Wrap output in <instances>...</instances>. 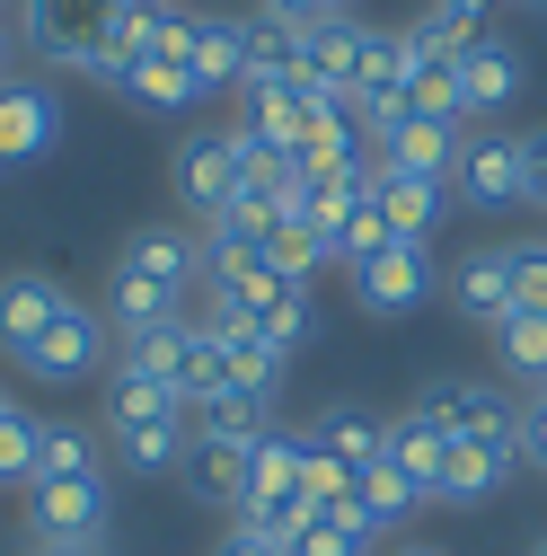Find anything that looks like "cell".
<instances>
[{
    "instance_id": "6da1fadb",
    "label": "cell",
    "mask_w": 547,
    "mask_h": 556,
    "mask_svg": "<svg viewBox=\"0 0 547 556\" xmlns=\"http://www.w3.org/2000/svg\"><path fill=\"white\" fill-rule=\"evenodd\" d=\"M115 10H124V0H18V36L53 62V72H72L89 89H115L124 80Z\"/></svg>"
},
{
    "instance_id": "7a4b0ae2",
    "label": "cell",
    "mask_w": 547,
    "mask_h": 556,
    "mask_svg": "<svg viewBox=\"0 0 547 556\" xmlns=\"http://www.w3.org/2000/svg\"><path fill=\"white\" fill-rule=\"evenodd\" d=\"M106 363H115V327H106V309H89V301H62V309H53V327L18 354V371H27V380H44V389L98 380Z\"/></svg>"
},
{
    "instance_id": "3957f363",
    "label": "cell",
    "mask_w": 547,
    "mask_h": 556,
    "mask_svg": "<svg viewBox=\"0 0 547 556\" xmlns=\"http://www.w3.org/2000/svg\"><path fill=\"white\" fill-rule=\"evenodd\" d=\"M115 521V495H106V468L89 477H36L27 485V530L44 547H98Z\"/></svg>"
},
{
    "instance_id": "277c9868",
    "label": "cell",
    "mask_w": 547,
    "mask_h": 556,
    "mask_svg": "<svg viewBox=\"0 0 547 556\" xmlns=\"http://www.w3.org/2000/svg\"><path fill=\"white\" fill-rule=\"evenodd\" d=\"M416 406L433 415L450 442H486V451H512L521 459V406L504 389H486V380H433Z\"/></svg>"
},
{
    "instance_id": "5b68a950",
    "label": "cell",
    "mask_w": 547,
    "mask_h": 556,
    "mask_svg": "<svg viewBox=\"0 0 547 556\" xmlns=\"http://www.w3.org/2000/svg\"><path fill=\"white\" fill-rule=\"evenodd\" d=\"M354 301L371 318H406L433 301V239H389L371 265H354Z\"/></svg>"
},
{
    "instance_id": "8992f818",
    "label": "cell",
    "mask_w": 547,
    "mask_h": 556,
    "mask_svg": "<svg viewBox=\"0 0 547 556\" xmlns=\"http://www.w3.org/2000/svg\"><path fill=\"white\" fill-rule=\"evenodd\" d=\"M194 327H203V344H213V363H221V380L274 406V389H283V371H292V354H283V344H265V336H256L247 318H230V309H203Z\"/></svg>"
},
{
    "instance_id": "52a82bcc",
    "label": "cell",
    "mask_w": 547,
    "mask_h": 556,
    "mask_svg": "<svg viewBox=\"0 0 547 556\" xmlns=\"http://www.w3.org/2000/svg\"><path fill=\"white\" fill-rule=\"evenodd\" d=\"M168 177H177V203H186L203 230H213V213L247 186V168H239V151H230V132H186L177 160H168Z\"/></svg>"
},
{
    "instance_id": "ba28073f",
    "label": "cell",
    "mask_w": 547,
    "mask_h": 556,
    "mask_svg": "<svg viewBox=\"0 0 547 556\" xmlns=\"http://www.w3.org/2000/svg\"><path fill=\"white\" fill-rule=\"evenodd\" d=\"M450 194L468 203V213H504V203H521V132H459Z\"/></svg>"
},
{
    "instance_id": "9c48e42d",
    "label": "cell",
    "mask_w": 547,
    "mask_h": 556,
    "mask_svg": "<svg viewBox=\"0 0 547 556\" xmlns=\"http://www.w3.org/2000/svg\"><path fill=\"white\" fill-rule=\"evenodd\" d=\"M459 89H468V115H504L521 89H530V62H521V45L512 36H495V27H476L459 53Z\"/></svg>"
},
{
    "instance_id": "30bf717a",
    "label": "cell",
    "mask_w": 547,
    "mask_h": 556,
    "mask_svg": "<svg viewBox=\"0 0 547 556\" xmlns=\"http://www.w3.org/2000/svg\"><path fill=\"white\" fill-rule=\"evenodd\" d=\"M247 45H256V18H230V10H194V27H186V72L203 80V98H213V89H239V80H247Z\"/></svg>"
},
{
    "instance_id": "8fae6325",
    "label": "cell",
    "mask_w": 547,
    "mask_h": 556,
    "mask_svg": "<svg viewBox=\"0 0 547 556\" xmlns=\"http://www.w3.org/2000/svg\"><path fill=\"white\" fill-rule=\"evenodd\" d=\"M186 301H194V292L160 283V274L124 265V256H115V274H106V327H115V344H124V336H142V327H177Z\"/></svg>"
},
{
    "instance_id": "7c38bea8",
    "label": "cell",
    "mask_w": 547,
    "mask_h": 556,
    "mask_svg": "<svg viewBox=\"0 0 547 556\" xmlns=\"http://www.w3.org/2000/svg\"><path fill=\"white\" fill-rule=\"evenodd\" d=\"M62 301H72V292H62L44 265H18V274H0V354L18 363L27 344L53 327V309H62Z\"/></svg>"
},
{
    "instance_id": "4fadbf2b",
    "label": "cell",
    "mask_w": 547,
    "mask_h": 556,
    "mask_svg": "<svg viewBox=\"0 0 547 556\" xmlns=\"http://www.w3.org/2000/svg\"><path fill=\"white\" fill-rule=\"evenodd\" d=\"M62 142V106H53V89L44 80H10L0 89V160H44Z\"/></svg>"
},
{
    "instance_id": "5bb4252c",
    "label": "cell",
    "mask_w": 547,
    "mask_h": 556,
    "mask_svg": "<svg viewBox=\"0 0 547 556\" xmlns=\"http://www.w3.org/2000/svg\"><path fill=\"white\" fill-rule=\"evenodd\" d=\"M362 45H371V27L362 18H318V27H301V72L327 89V98H354V72H362Z\"/></svg>"
},
{
    "instance_id": "9a60e30c",
    "label": "cell",
    "mask_w": 547,
    "mask_h": 556,
    "mask_svg": "<svg viewBox=\"0 0 547 556\" xmlns=\"http://www.w3.org/2000/svg\"><path fill=\"white\" fill-rule=\"evenodd\" d=\"M371 168H389V177H442V186H450V168H459V132L433 124V115H406V124L380 132V160H371Z\"/></svg>"
},
{
    "instance_id": "2e32d148",
    "label": "cell",
    "mask_w": 547,
    "mask_h": 556,
    "mask_svg": "<svg viewBox=\"0 0 547 556\" xmlns=\"http://www.w3.org/2000/svg\"><path fill=\"white\" fill-rule=\"evenodd\" d=\"M450 301H459V318H476V327H504V318H512V248H468V256L450 265Z\"/></svg>"
},
{
    "instance_id": "e0dca14e",
    "label": "cell",
    "mask_w": 547,
    "mask_h": 556,
    "mask_svg": "<svg viewBox=\"0 0 547 556\" xmlns=\"http://www.w3.org/2000/svg\"><path fill=\"white\" fill-rule=\"evenodd\" d=\"M124 265H142V274H160V283H177V292H194L203 274H213V239H194V230H132L124 239Z\"/></svg>"
},
{
    "instance_id": "ac0fdd59",
    "label": "cell",
    "mask_w": 547,
    "mask_h": 556,
    "mask_svg": "<svg viewBox=\"0 0 547 556\" xmlns=\"http://www.w3.org/2000/svg\"><path fill=\"white\" fill-rule=\"evenodd\" d=\"M186 425H194V442H239V451H256V442L274 433V406L247 397V389H213V397L186 406Z\"/></svg>"
},
{
    "instance_id": "d6986e66",
    "label": "cell",
    "mask_w": 547,
    "mask_h": 556,
    "mask_svg": "<svg viewBox=\"0 0 547 556\" xmlns=\"http://www.w3.org/2000/svg\"><path fill=\"white\" fill-rule=\"evenodd\" d=\"M247 468H256V451H239V442H194L177 477H186V495H194V504L239 513V504H247Z\"/></svg>"
},
{
    "instance_id": "ffe728a7",
    "label": "cell",
    "mask_w": 547,
    "mask_h": 556,
    "mask_svg": "<svg viewBox=\"0 0 547 556\" xmlns=\"http://www.w3.org/2000/svg\"><path fill=\"white\" fill-rule=\"evenodd\" d=\"M504 477H512V451H486V442H450V459H442V477H433V504H486V495H504Z\"/></svg>"
},
{
    "instance_id": "44dd1931",
    "label": "cell",
    "mask_w": 547,
    "mask_h": 556,
    "mask_svg": "<svg viewBox=\"0 0 547 556\" xmlns=\"http://www.w3.org/2000/svg\"><path fill=\"white\" fill-rule=\"evenodd\" d=\"M186 415V397L177 389H160V380H142V371H106V433H142V425H177Z\"/></svg>"
},
{
    "instance_id": "7402d4cb",
    "label": "cell",
    "mask_w": 547,
    "mask_h": 556,
    "mask_svg": "<svg viewBox=\"0 0 547 556\" xmlns=\"http://www.w3.org/2000/svg\"><path fill=\"white\" fill-rule=\"evenodd\" d=\"M442 459H450V433L433 425L424 406L389 415V468H406V477H416V495H424V504H433V477H442Z\"/></svg>"
},
{
    "instance_id": "603a6c76",
    "label": "cell",
    "mask_w": 547,
    "mask_h": 556,
    "mask_svg": "<svg viewBox=\"0 0 547 556\" xmlns=\"http://www.w3.org/2000/svg\"><path fill=\"white\" fill-rule=\"evenodd\" d=\"M301 477H309V433H283V425H274V433L256 442V468H247V504H292ZM247 504H239V513H247Z\"/></svg>"
},
{
    "instance_id": "cb8c5ba5",
    "label": "cell",
    "mask_w": 547,
    "mask_h": 556,
    "mask_svg": "<svg viewBox=\"0 0 547 556\" xmlns=\"http://www.w3.org/2000/svg\"><path fill=\"white\" fill-rule=\"evenodd\" d=\"M371 177H380V222H389V239H433L450 186H442V177H389V168H371Z\"/></svg>"
},
{
    "instance_id": "d4e9b609",
    "label": "cell",
    "mask_w": 547,
    "mask_h": 556,
    "mask_svg": "<svg viewBox=\"0 0 547 556\" xmlns=\"http://www.w3.org/2000/svg\"><path fill=\"white\" fill-rule=\"evenodd\" d=\"M309 451L345 459V468H371V459L389 451V425H380V415H362V406H327L318 425H309Z\"/></svg>"
},
{
    "instance_id": "484cf974",
    "label": "cell",
    "mask_w": 547,
    "mask_h": 556,
    "mask_svg": "<svg viewBox=\"0 0 547 556\" xmlns=\"http://www.w3.org/2000/svg\"><path fill=\"white\" fill-rule=\"evenodd\" d=\"M115 98H132V106H151V115H186V106H203V80L186 72V62H124V80H115Z\"/></svg>"
},
{
    "instance_id": "4316f807",
    "label": "cell",
    "mask_w": 547,
    "mask_h": 556,
    "mask_svg": "<svg viewBox=\"0 0 547 556\" xmlns=\"http://www.w3.org/2000/svg\"><path fill=\"white\" fill-rule=\"evenodd\" d=\"M406 115H433V124L468 132V89H459V62L450 53H424V72L406 80Z\"/></svg>"
},
{
    "instance_id": "83f0119b",
    "label": "cell",
    "mask_w": 547,
    "mask_h": 556,
    "mask_svg": "<svg viewBox=\"0 0 547 556\" xmlns=\"http://www.w3.org/2000/svg\"><path fill=\"white\" fill-rule=\"evenodd\" d=\"M354 504L371 513V530H397V521L416 513L424 495H416V477H406V468H389V451H380L371 468H354Z\"/></svg>"
},
{
    "instance_id": "f1b7e54d",
    "label": "cell",
    "mask_w": 547,
    "mask_h": 556,
    "mask_svg": "<svg viewBox=\"0 0 547 556\" xmlns=\"http://www.w3.org/2000/svg\"><path fill=\"white\" fill-rule=\"evenodd\" d=\"M371 513L362 504H345V513H309L301 521V539H292V556H371Z\"/></svg>"
},
{
    "instance_id": "f546056e",
    "label": "cell",
    "mask_w": 547,
    "mask_h": 556,
    "mask_svg": "<svg viewBox=\"0 0 547 556\" xmlns=\"http://www.w3.org/2000/svg\"><path fill=\"white\" fill-rule=\"evenodd\" d=\"M327 256H335V239H327L318 222H283V230H274V239H265V265H274V274H283V283H292V292H309V274H318Z\"/></svg>"
},
{
    "instance_id": "4dcf8cb0",
    "label": "cell",
    "mask_w": 547,
    "mask_h": 556,
    "mask_svg": "<svg viewBox=\"0 0 547 556\" xmlns=\"http://www.w3.org/2000/svg\"><path fill=\"white\" fill-rule=\"evenodd\" d=\"M115 451H124V468H132V477H168V468H186V451H194V425L177 415V425H142V433H115Z\"/></svg>"
},
{
    "instance_id": "1f68e13d",
    "label": "cell",
    "mask_w": 547,
    "mask_h": 556,
    "mask_svg": "<svg viewBox=\"0 0 547 556\" xmlns=\"http://www.w3.org/2000/svg\"><path fill=\"white\" fill-rule=\"evenodd\" d=\"M495 354H504L512 380L547 389V318H504V327H495Z\"/></svg>"
},
{
    "instance_id": "d6a6232c",
    "label": "cell",
    "mask_w": 547,
    "mask_h": 556,
    "mask_svg": "<svg viewBox=\"0 0 547 556\" xmlns=\"http://www.w3.org/2000/svg\"><path fill=\"white\" fill-rule=\"evenodd\" d=\"M36 459H44V425L27 406L0 415V485H36Z\"/></svg>"
},
{
    "instance_id": "836d02e7",
    "label": "cell",
    "mask_w": 547,
    "mask_h": 556,
    "mask_svg": "<svg viewBox=\"0 0 547 556\" xmlns=\"http://www.w3.org/2000/svg\"><path fill=\"white\" fill-rule=\"evenodd\" d=\"M512 318H547V239L512 248Z\"/></svg>"
},
{
    "instance_id": "e575fe53",
    "label": "cell",
    "mask_w": 547,
    "mask_h": 556,
    "mask_svg": "<svg viewBox=\"0 0 547 556\" xmlns=\"http://www.w3.org/2000/svg\"><path fill=\"white\" fill-rule=\"evenodd\" d=\"M98 468V442L80 433V425H44V459H36V477H89Z\"/></svg>"
},
{
    "instance_id": "d590c367",
    "label": "cell",
    "mask_w": 547,
    "mask_h": 556,
    "mask_svg": "<svg viewBox=\"0 0 547 556\" xmlns=\"http://www.w3.org/2000/svg\"><path fill=\"white\" fill-rule=\"evenodd\" d=\"M476 27H486V18H468V10H450V0H433V10H416V18H406V36H416V45H433V53H459Z\"/></svg>"
},
{
    "instance_id": "8d00e7d4",
    "label": "cell",
    "mask_w": 547,
    "mask_h": 556,
    "mask_svg": "<svg viewBox=\"0 0 547 556\" xmlns=\"http://www.w3.org/2000/svg\"><path fill=\"white\" fill-rule=\"evenodd\" d=\"M380 248H389V222H380V177H371V203H362V213L345 222V239H335V256H345V274H354V265H371Z\"/></svg>"
},
{
    "instance_id": "74e56055",
    "label": "cell",
    "mask_w": 547,
    "mask_h": 556,
    "mask_svg": "<svg viewBox=\"0 0 547 556\" xmlns=\"http://www.w3.org/2000/svg\"><path fill=\"white\" fill-rule=\"evenodd\" d=\"M256 336H265V344H283V354H292V344L309 336V292H283V301H274V309L256 318Z\"/></svg>"
},
{
    "instance_id": "f35d334b",
    "label": "cell",
    "mask_w": 547,
    "mask_h": 556,
    "mask_svg": "<svg viewBox=\"0 0 547 556\" xmlns=\"http://www.w3.org/2000/svg\"><path fill=\"white\" fill-rule=\"evenodd\" d=\"M521 203H538V213H547V124L521 132Z\"/></svg>"
},
{
    "instance_id": "ab89813d",
    "label": "cell",
    "mask_w": 547,
    "mask_h": 556,
    "mask_svg": "<svg viewBox=\"0 0 547 556\" xmlns=\"http://www.w3.org/2000/svg\"><path fill=\"white\" fill-rule=\"evenodd\" d=\"M256 18H265V27H292V36H301V27L335 18V10H327V0H256Z\"/></svg>"
},
{
    "instance_id": "60d3db41",
    "label": "cell",
    "mask_w": 547,
    "mask_h": 556,
    "mask_svg": "<svg viewBox=\"0 0 547 556\" xmlns=\"http://www.w3.org/2000/svg\"><path fill=\"white\" fill-rule=\"evenodd\" d=\"M521 459H538V468H547V389L521 406Z\"/></svg>"
},
{
    "instance_id": "b9f144b4",
    "label": "cell",
    "mask_w": 547,
    "mask_h": 556,
    "mask_svg": "<svg viewBox=\"0 0 547 556\" xmlns=\"http://www.w3.org/2000/svg\"><path fill=\"white\" fill-rule=\"evenodd\" d=\"M213 556H292V539H265V530H247V521H239V530H230Z\"/></svg>"
},
{
    "instance_id": "7bdbcfd3",
    "label": "cell",
    "mask_w": 547,
    "mask_h": 556,
    "mask_svg": "<svg viewBox=\"0 0 547 556\" xmlns=\"http://www.w3.org/2000/svg\"><path fill=\"white\" fill-rule=\"evenodd\" d=\"M10 53H18V45H10V18H0V89H10Z\"/></svg>"
},
{
    "instance_id": "ee69618b",
    "label": "cell",
    "mask_w": 547,
    "mask_h": 556,
    "mask_svg": "<svg viewBox=\"0 0 547 556\" xmlns=\"http://www.w3.org/2000/svg\"><path fill=\"white\" fill-rule=\"evenodd\" d=\"M450 10H468V18H486V10H504V0H450Z\"/></svg>"
},
{
    "instance_id": "f6af8a7d",
    "label": "cell",
    "mask_w": 547,
    "mask_h": 556,
    "mask_svg": "<svg viewBox=\"0 0 547 556\" xmlns=\"http://www.w3.org/2000/svg\"><path fill=\"white\" fill-rule=\"evenodd\" d=\"M36 556H98V547H36Z\"/></svg>"
},
{
    "instance_id": "bcb514c9",
    "label": "cell",
    "mask_w": 547,
    "mask_h": 556,
    "mask_svg": "<svg viewBox=\"0 0 547 556\" xmlns=\"http://www.w3.org/2000/svg\"><path fill=\"white\" fill-rule=\"evenodd\" d=\"M327 10H345V18H354V0H327Z\"/></svg>"
},
{
    "instance_id": "7dc6e473",
    "label": "cell",
    "mask_w": 547,
    "mask_h": 556,
    "mask_svg": "<svg viewBox=\"0 0 547 556\" xmlns=\"http://www.w3.org/2000/svg\"><path fill=\"white\" fill-rule=\"evenodd\" d=\"M530 556H547V539H530Z\"/></svg>"
},
{
    "instance_id": "c3c4849f",
    "label": "cell",
    "mask_w": 547,
    "mask_h": 556,
    "mask_svg": "<svg viewBox=\"0 0 547 556\" xmlns=\"http://www.w3.org/2000/svg\"><path fill=\"white\" fill-rule=\"evenodd\" d=\"M406 556H433V547H406Z\"/></svg>"
},
{
    "instance_id": "681fc988",
    "label": "cell",
    "mask_w": 547,
    "mask_h": 556,
    "mask_svg": "<svg viewBox=\"0 0 547 556\" xmlns=\"http://www.w3.org/2000/svg\"><path fill=\"white\" fill-rule=\"evenodd\" d=\"M0 18H10V0H0Z\"/></svg>"
},
{
    "instance_id": "f907efd6",
    "label": "cell",
    "mask_w": 547,
    "mask_h": 556,
    "mask_svg": "<svg viewBox=\"0 0 547 556\" xmlns=\"http://www.w3.org/2000/svg\"><path fill=\"white\" fill-rule=\"evenodd\" d=\"M0 415H10V397H0Z\"/></svg>"
},
{
    "instance_id": "816d5d0a",
    "label": "cell",
    "mask_w": 547,
    "mask_h": 556,
    "mask_svg": "<svg viewBox=\"0 0 547 556\" xmlns=\"http://www.w3.org/2000/svg\"><path fill=\"white\" fill-rule=\"evenodd\" d=\"M530 10H547V0H530Z\"/></svg>"
}]
</instances>
